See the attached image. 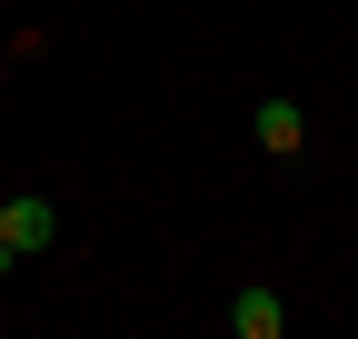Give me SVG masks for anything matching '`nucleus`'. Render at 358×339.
Segmentation results:
<instances>
[{"mask_svg":"<svg viewBox=\"0 0 358 339\" xmlns=\"http://www.w3.org/2000/svg\"><path fill=\"white\" fill-rule=\"evenodd\" d=\"M50 240H60V200H50V190H20V200H0V270L40 260Z\"/></svg>","mask_w":358,"mask_h":339,"instance_id":"f257e3e1","label":"nucleus"},{"mask_svg":"<svg viewBox=\"0 0 358 339\" xmlns=\"http://www.w3.org/2000/svg\"><path fill=\"white\" fill-rule=\"evenodd\" d=\"M249 130H259V150H268V160H299V150H308V110H299L289 90H268V100L249 110Z\"/></svg>","mask_w":358,"mask_h":339,"instance_id":"f03ea898","label":"nucleus"},{"mask_svg":"<svg viewBox=\"0 0 358 339\" xmlns=\"http://www.w3.org/2000/svg\"><path fill=\"white\" fill-rule=\"evenodd\" d=\"M279 329H289V300H279V289H259V279H249L239 300H229V339H279Z\"/></svg>","mask_w":358,"mask_h":339,"instance_id":"7ed1b4c3","label":"nucleus"}]
</instances>
